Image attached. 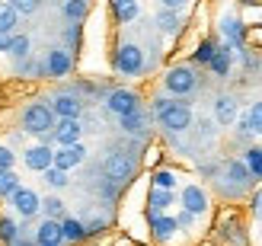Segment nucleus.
<instances>
[{"instance_id": "nucleus-24", "label": "nucleus", "mask_w": 262, "mask_h": 246, "mask_svg": "<svg viewBox=\"0 0 262 246\" xmlns=\"http://www.w3.org/2000/svg\"><path fill=\"white\" fill-rule=\"evenodd\" d=\"M61 237H64V243H86V224L64 214L61 217Z\"/></svg>"}, {"instance_id": "nucleus-39", "label": "nucleus", "mask_w": 262, "mask_h": 246, "mask_svg": "<svg viewBox=\"0 0 262 246\" xmlns=\"http://www.w3.org/2000/svg\"><path fill=\"white\" fill-rule=\"evenodd\" d=\"M102 230H106V221H102V217H96V221H90V224H86V240H90V237H99Z\"/></svg>"}, {"instance_id": "nucleus-40", "label": "nucleus", "mask_w": 262, "mask_h": 246, "mask_svg": "<svg viewBox=\"0 0 262 246\" xmlns=\"http://www.w3.org/2000/svg\"><path fill=\"white\" fill-rule=\"evenodd\" d=\"M160 7H163V10H176V13H186L189 0H160Z\"/></svg>"}, {"instance_id": "nucleus-43", "label": "nucleus", "mask_w": 262, "mask_h": 246, "mask_svg": "<svg viewBox=\"0 0 262 246\" xmlns=\"http://www.w3.org/2000/svg\"><path fill=\"white\" fill-rule=\"evenodd\" d=\"M35 246H38V243H35Z\"/></svg>"}, {"instance_id": "nucleus-26", "label": "nucleus", "mask_w": 262, "mask_h": 246, "mask_svg": "<svg viewBox=\"0 0 262 246\" xmlns=\"http://www.w3.org/2000/svg\"><path fill=\"white\" fill-rule=\"evenodd\" d=\"M240 160L246 163V170H250L253 183H262V147H259V144H250V147L243 150Z\"/></svg>"}, {"instance_id": "nucleus-6", "label": "nucleus", "mask_w": 262, "mask_h": 246, "mask_svg": "<svg viewBox=\"0 0 262 246\" xmlns=\"http://www.w3.org/2000/svg\"><path fill=\"white\" fill-rule=\"evenodd\" d=\"M112 68H115V74H122V77L144 74V68H147V61H144V48L135 45V42H122L119 48H115Z\"/></svg>"}, {"instance_id": "nucleus-4", "label": "nucleus", "mask_w": 262, "mask_h": 246, "mask_svg": "<svg viewBox=\"0 0 262 246\" xmlns=\"http://www.w3.org/2000/svg\"><path fill=\"white\" fill-rule=\"evenodd\" d=\"M102 176L106 183H115V186H128L131 179L138 176V160L125 150H112L106 160H102Z\"/></svg>"}, {"instance_id": "nucleus-34", "label": "nucleus", "mask_w": 262, "mask_h": 246, "mask_svg": "<svg viewBox=\"0 0 262 246\" xmlns=\"http://www.w3.org/2000/svg\"><path fill=\"white\" fill-rule=\"evenodd\" d=\"M16 189H19V176L13 170H4L0 173V195H13Z\"/></svg>"}, {"instance_id": "nucleus-17", "label": "nucleus", "mask_w": 262, "mask_h": 246, "mask_svg": "<svg viewBox=\"0 0 262 246\" xmlns=\"http://www.w3.org/2000/svg\"><path fill=\"white\" fill-rule=\"evenodd\" d=\"M83 160H86V147H83V144H68V147L55 150V157H51V166H58V170L71 173L74 166H80Z\"/></svg>"}, {"instance_id": "nucleus-10", "label": "nucleus", "mask_w": 262, "mask_h": 246, "mask_svg": "<svg viewBox=\"0 0 262 246\" xmlns=\"http://www.w3.org/2000/svg\"><path fill=\"white\" fill-rule=\"evenodd\" d=\"M179 205H182L186 211H192L195 217H202L208 208H211V198H208L205 186H199V183H189V186H182V192H179Z\"/></svg>"}, {"instance_id": "nucleus-25", "label": "nucleus", "mask_w": 262, "mask_h": 246, "mask_svg": "<svg viewBox=\"0 0 262 246\" xmlns=\"http://www.w3.org/2000/svg\"><path fill=\"white\" fill-rule=\"evenodd\" d=\"M214 51H217V38L205 35L202 42L195 45V51H192V64H195V68H208V61L214 58Z\"/></svg>"}, {"instance_id": "nucleus-12", "label": "nucleus", "mask_w": 262, "mask_h": 246, "mask_svg": "<svg viewBox=\"0 0 262 246\" xmlns=\"http://www.w3.org/2000/svg\"><path fill=\"white\" fill-rule=\"evenodd\" d=\"M48 106L55 112V119H80L83 115V99L77 93H55Z\"/></svg>"}, {"instance_id": "nucleus-41", "label": "nucleus", "mask_w": 262, "mask_h": 246, "mask_svg": "<svg viewBox=\"0 0 262 246\" xmlns=\"http://www.w3.org/2000/svg\"><path fill=\"white\" fill-rule=\"evenodd\" d=\"M13 35H16V32H0V51H7V48H10Z\"/></svg>"}, {"instance_id": "nucleus-22", "label": "nucleus", "mask_w": 262, "mask_h": 246, "mask_svg": "<svg viewBox=\"0 0 262 246\" xmlns=\"http://www.w3.org/2000/svg\"><path fill=\"white\" fill-rule=\"evenodd\" d=\"M109 7H112V19L119 26H128V23H135L141 16V4H138V0H109Z\"/></svg>"}, {"instance_id": "nucleus-2", "label": "nucleus", "mask_w": 262, "mask_h": 246, "mask_svg": "<svg viewBox=\"0 0 262 246\" xmlns=\"http://www.w3.org/2000/svg\"><path fill=\"white\" fill-rule=\"evenodd\" d=\"M199 86H202V77H199V68H195V64H173V68H166V74H163L166 96L186 99L192 93H199Z\"/></svg>"}, {"instance_id": "nucleus-23", "label": "nucleus", "mask_w": 262, "mask_h": 246, "mask_svg": "<svg viewBox=\"0 0 262 246\" xmlns=\"http://www.w3.org/2000/svg\"><path fill=\"white\" fill-rule=\"evenodd\" d=\"M169 205H176V192L150 186V192H147V214H163V211H169Z\"/></svg>"}, {"instance_id": "nucleus-19", "label": "nucleus", "mask_w": 262, "mask_h": 246, "mask_svg": "<svg viewBox=\"0 0 262 246\" xmlns=\"http://www.w3.org/2000/svg\"><path fill=\"white\" fill-rule=\"evenodd\" d=\"M51 157H55V150H51L48 144H32L23 153V160H26V166H29L32 173H45L51 166Z\"/></svg>"}, {"instance_id": "nucleus-9", "label": "nucleus", "mask_w": 262, "mask_h": 246, "mask_svg": "<svg viewBox=\"0 0 262 246\" xmlns=\"http://www.w3.org/2000/svg\"><path fill=\"white\" fill-rule=\"evenodd\" d=\"M48 141H55L58 147H68V144H80L83 138V125L80 119H58L55 128H51V135H45Z\"/></svg>"}, {"instance_id": "nucleus-11", "label": "nucleus", "mask_w": 262, "mask_h": 246, "mask_svg": "<svg viewBox=\"0 0 262 246\" xmlns=\"http://www.w3.org/2000/svg\"><path fill=\"white\" fill-rule=\"evenodd\" d=\"M211 112H214V122L221 128H230L233 122H237V115H240V102H237V96H233V93H217Z\"/></svg>"}, {"instance_id": "nucleus-31", "label": "nucleus", "mask_w": 262, "mask_h": 246, "mask_svg": "<svg viewBox=\"0 0 262 246\" xmlns=\"http://www.w3.org/2000/svg\"><path fill=\"white\" fill-rule=\"evenodd\" d=\"M42 211H45V217H51V221H61L64 217V202L58 195H48V198H42Z\"/></svg>"}, {"instance_id": "nucleus-8", "label": "nucleus", "mask_w": 262, "mask_h": 246, "mask_svg": "<svg viewBox=\"0 0 262 246\" xmlns=\"http://www.w3.org/2000/svg\"><path fill=\"white\" fill-rule=\"evenodd\" d=\"M217 29H221V42H227L233 51H243V48H246L250 29H246V23H243V19H237L233 13H224V16H221Z\"/></svg>"}, {"instance_id": "nucleus-36", "label": "nucleus", "mask_w": 262, "mask_h": 246, "mask_svg": "<svg viewBox=\"0 0 262 246\" xmlns=\"http://www.w3.org/2000/svg\"><path fill=\"white\" fill-rule=\"evenodd\" d=\"M16 237H19V227L13 224L10 217H0V240H4V243H13Z\"/></svg>"}, {"instance_id": "nucleus-16", "label": "nucleus", "mask_w": 262, "mask_h": 246, "mask_svg": "<svg viewBox=\"0 0 262 246\" xmlns=\"http://www.w3.org/2000/svg\"><path fill=\"white\" fill-rule=\"evenodd\" d=\"M10 198H13V208H16L19 217H35L38 211H42V198H38V192H32V189L19 186Z\"/></svg>"}, {"instance_id": "nucleus-42", "label": "nucleus", "mask_w": 262, "mask_h": 246, "mask_svg": "<svg viewBox=\"0 0 262 246\" xmlns=\"http://www.w3.org/2000/svg\"><path fill=\"white\" fill-rule=\"evenodd\" d=\"M240 7H262V0H237Z\"/></svg>"}, {"instance_id": "nucleus-20", "label": "nucleus", "mask_w": 262, "mask_h": 246, "mask_svg": "<svg viewBox=\"0 0 262 246\" xmlns=\"http://www.w3.org/2000/svg\"><path fill=\"white\" fill-rule=\"evenodd\" d=\"M119 128H122L125 135L144 138V135H147V128H150V115L141 112V109H135V112H128V115H122V119H119Z\"/></svg>"}, {"instance_id": "nucleus-33", "label": "nucleus", "mask_w": 262, "mask_h": 246, "mask_svg": "<svg viewBox=\"0 0 262 246\" xmlns=\"http://www.w3.org/2000/svg\"><path fill=\"white\" fill-rule=\"evenodd\" d=\"M246 119H250L253 135H259V138H262V99L250 102V109H246Z\"/></svg>"}, {"instance_id": "nucleus-30", "label": "nucleus", "mask_w": 262, "mask_h": 246, "mask_svg": "<svg viewBox=\"0 0 262 246\" xmlns=\"http://www.w3.org/2000/svg\"><path fill=\"white\" fill-rule=\"evenodd\" d=\"M16 26H19V13L10 4H0V32H16Z\"/></svg>"}, {"instance_id": "nucleus-14", "label": "nucleus", "mask_w": 262, "mask_h": 246, "mask_svg": "<svg viewBox=\"0 0 262 246\" xmlns=\"http://www.w3.org/2000/svg\"><path fill=\"white\" fill-rule=\"evenodd\" d=\"M147 221H150V240L154 243H169L176 234H179V224H176V217L173 214H147Z\"/></svg>"}, {"instance_id": "nucleus-37", "label": "nucleus", "mask_w": 262, "mask_h": 246, "mask_svg": "<svg viewBox=\"0 0 262 246\" xmlns=\"http://www.w3.org/2000/svg\"><path fill=\"white\" fill-rule=\"evenodd\" d=\"M250 211H253L256 221H262V186L253 192V198H250Z\"/></svg>"}, {"instance_id": "nucleus-1", "label": "nucleus", "mask_w": 262, "mask_h": 246, "mask_svg": "<svg viewBox=\"0 0 262 246\" xmlns=\"http://www.w3.org/2000/svg\"><path fill=\"white\" fill-rule=\"evenodd\" d=\"M150 109H154V119H157V125H160L166 135H186L189 128H192V122H195L189 99H176V96H157Z\"/></svg>"}, {"instance_id": "nucleus-29", "label": "nucleus", "mask_w": 262, "mask_h": 246, "mask_svg": "<svg viewBox=\"0 0 262 246\" xmlns=\"http://www.w3.org/2000/svg\"><path fill=\"white\" fill-rule=\"evenodd\" d=\"M150 186H154V189H169V192H176L179 179H176V173H173V170H154Z\"/></svg>"}, {"instance_id": "nucleus-27", "label": "nucleus", "mask_w": 262, "mask_h": 246, "mask_svg": "<svg viewBox=\"0 0 262 246\" xmlns=\"http://www.w3.org/2000/svg\"><path fill=\"white\" fill-rule=\"evenodd\" d=\"M61 13H64V19H68V23H83L86 13H90V0H64Z\"/></svg>"}, {"instance_id": "nucleus-21", "label": "nucleus", "mask_w": 262, "mask_h": 246, "mask_svg": "<svg viewBox=\"0 0 262 246\" xmlns=\"http://www.w3.org/2000/svg\"><path fill=\"white\" fill-rule=\"evenodd\" d=\"M35 243L38 246H64V237H61V221H38V230H35Z\"/></svg>"}, {"instance_id": "nucleus-7", "label": "nucleus", "mask_w": 262, "mask_h": 246, "mask_svg": "<svg viewBox=\"0 0 262 246\" xmlns=\"http://www.w3.org/2000/svg\"><path fill=\"white\" fill-rule=\"evenodd\" d=\"M102 102H106V109L115 115V119H122V115L141 109V93H138V90H131V86H115V90L106 93Z\"/></svg>"}, {"instance_id": "nucleus-35", "label": "nucleus", "mask_w": 262, "mask_h": 246, "mask_svg": "<svg viewBox=\"0 0 262 246\" xmlns=\"http://www.w3.org/2000/svg\"><path fill=\"white\" fill-rule=\"evenodd\" d=\"M7 4L19 13V16H32V13L42 7V0H7Z\"/></svg>"}, {"instance_id": "nucleus-18", "label": "nucleus", "mask_w": 262, "mask_h": 246, "mask_svg": "<svg viewBox=\"0 0 262 246\" xmlns=\"http://www.w3.org/2000/svg\"><path fill=\"white\" fill-rule=\"evenodd\" d=\"M154 26H157V32L176 38L182 29H186V16H182V13H176V10H163V7H160V13L154 16Z\"/></svg>"}, {"instance_id": "nucleus-13", "label": "nucleus", "mask_w": 262, "mask_h": 246, "mask_svg": "<svg viewBox=\"0 0 262 246\" xmlns=\"http://www.w3.org/2000/svg\"><path fill=\"white\" fill-rule=\"evenodd\" d=\"M74 71V51L68 48H51L48 58H45V74L55 77V80H64Z\"/></svg>"}, {"instance_id": "nucleus-32", "label": "nucleus", "mask_w": 262, "mask_h": 246, "mask_svg": "<svg viewBox=\"0 0 262 246\" xmlns=\"http://www.w3.org/2000/svg\"><path fill=\"white\" fill-rule=\"evenodd\" d=\"M45 176V183L51 186V189H68V183H71V179H68V173H64V170H58V166H48V170L42 173Z\"/></svg>"}, {"instance_id": "nucleus-38", "label": "nucleus", "mask_w": 262, "mask_h": 246, "mask_svg": "<svg viewBox=\"0 0 262 246\" xmlns=\"http://www.w3.org/2000/svg\"><path fill=\"white\" fill-rule=\"evenodd\" d=\"M13 160H16V157H13V150L10 147H0V173L13 170Z\"/></svg>"}, {"instance_id": "nucleus-3", "label": "nucleus", "mask_w": 262, "mask_h": 246, "mask_svg": "<svg viewBox=\"0 0 262 246\" xmlns=\"http://www.w3.org/2000/svg\"><path fill=\"white\" fill-rule=\"evenodd\" d=\"M19 122H23V131L26 135H35V138H45V135H51V128H55V112H51V106L48 102H29V106L23 109V115H19Z\"/></svg>"}, {"instance_id": "nucleus-15", "label": "nucleus", "mask_w": 262, "mask_h": 246, "mask_svg": "<svg viewBox=\"0 0 262 246\" xmlns=\"http://www.w3.org/2000/svg\"><path fill=\"white\" fill-rule=\"evenodd\" d=\"M233 58H237V51H233L227 42H217V51H214V58L208 61V71H211L217 80H227L230 71H233Z\"/></svg>"}, {"instance_id": "nucleus-5", "label": "nucleus", "mask_w": 262, "mask_h": 246, "mask_svg": "<svg viewBox=\"0 0 262 246\" xmlns=\"http://www.w3.org/2000/svg\"><path fill=\"white\" fill-rule=\"evenodd\" d=\"M221 186H224V195L240 198L243 192H250L256 183H253L250 170H246V163H243L240 157H230V160L224 163V176H221Z\"/></svg>"}, {"instance_id": "nucleus-28", "label": "nucleus", "mask_w": 262, "mask_h": 246, "mask_svg": "<svg viewBox=\"0 0 262 246\" xmlns=\"http://www.w3.org/2000/svg\"><path fill=\"white\" fill-rule=\"evenodd\" d=\"M29 51H32V38L29 35H13L7 55H13L16 61H26V58H29Z\"/></svg>"}]
</instances>
